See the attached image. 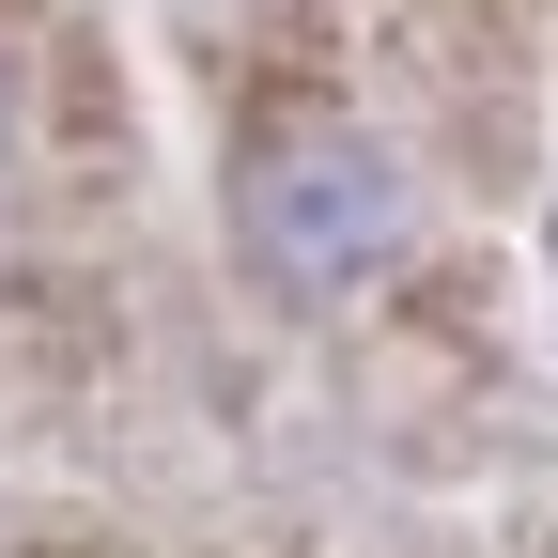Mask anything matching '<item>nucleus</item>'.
Masks as SVG:
<instances>
[{
    "label": "nucleus",
    "instance_id": "nucleus-1",
    "mask_svg": "<svg viewBox=\"0 0 558 558\" xmlns=\"http://www.w3.org/2000/svg\"><path fill=\"white\" fill-rule=\"evenodd\" d=\"M233 248L279 295H357L373 264H403V171L357 124H279L233 171Z\"/></svg>",
    "mask_w": 558,
    "mask_h": 558
},
{
    "label": "nucleus",
    "instance_id": "nucleus-2",
    "mask_svg": "<svg viewBox=\"0 0 558 558\" xmlns=\"http://www.w3.org/2000/svg\"><path fill=\"white\" fill-rule=\"evenodd\" d=\"M16 124H32V109H16V62H0V171H16Z\"/></svg>",
    "mask_w": 558,
    "mask_h": 558
}]
</instances>
